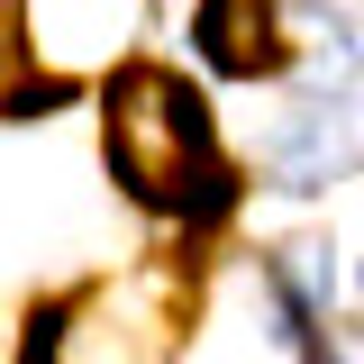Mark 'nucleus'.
Returning a JSON list of instances; mask_svg holds the SVG:
<instances>
[{"label":"nucleus","mask_w":364,"mask_h":364,"mask_svg":"<svg viewBox=\"0 0 364 364\" xmlns=\"http://www.w3.org/2000/svg\"><path fill=\"white\" fill-rule=\"evenodd\" d=\"M100 155H109V173L128 182L136 200H155V210H219L228 200V173H219V155H210V119H200V100H191L164 64L109 73Z\"/></svg>","instance_id":"obj_1"},{"label":"nucleus","mask_w":364,"mask_h":364,"mask_svg":"<svg viewBox=\"0 0 364 364\" xmlns=\"http://www.w3.org/2000/svg\"><path fill=\"white\" fill-rule=\"evenodd\" d=\"M191 37H200V55H210L219 73H237V82L282 73V55H291L273 0H200V9H191Z\"/></svg>","instance_id":"obj_3"},{"label":"nucleus","mask_w":364,"mask_h":364,"mask_svg":"<svg viewBox=\"0 0 364 364\" xmlns=\"http://www.w3.org/2000/svg\"><path fill=\"white\" fill-rule=\"evenodd\" d=\"M282 291H291L301 310H328V291H337V264H328V246H318V237L282 246Z\"/></svg>","instance_id":"obj_4"},{"label":"nucleus","mask_w":364,"mask_h":364,"mask_svg":"<svg viewBox=\"0 0 364 364\" xmlns=\"http://www.w3.org/2000/svg\"><path fill=\"white\" fill-rule=\"evenodd\" d=\"M355 55H364V37H355Z\"/></svg>","instance_id":"obj_5"},{"label":"nucleus","mask_w":364,"mask_h":364,"mask_svg":"<svg viewBox=\"0 0 364 364\" xmlns=\"http://www.w3.org/2000/svg\"><path fill=\"white\" fill-rule=\"evenodd\" d=\"M264 164L282 191H328L364 164V109L346 91H310L301 109H282V128L264 136Z\"/></svg>","instance_id":"obj_2"}]
</instances>
